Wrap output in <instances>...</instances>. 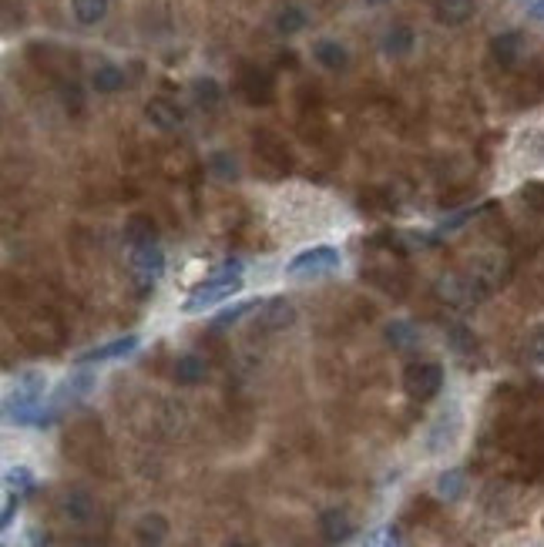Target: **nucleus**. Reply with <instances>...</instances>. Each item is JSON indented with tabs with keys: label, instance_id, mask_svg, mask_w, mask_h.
<instances>
[{
	"label": "nucleus",
	"instance_id": "ddd939ff",
	"mask_svg": "<svg viewBox=\"0 0 544 547\" xmlns=\"http://www.w3.org/2000/svg\"><path fill=\"white\" fill-rule=\"evenodd\" d=\"M313 61L319 67H326V71H347L349 67V51L340 41H330V37H323L313 44Z\"/></svg>",
	"mask_w": 544,
	"mask_h": 547
},
{
	"label": "nucleus",
	"instance_id": "7c9ffc66",
	"mask_svg": "<svg viewBox=\"0 0 544 547\" xmlns=\"http://www.w3.org/2000/svg\"><path fill=\"white\" fill-rule=\"evenodd\" d=\"M521 198L528 202L531 209H538V212H544V182H531L521 188Z\"/></svg>",
	"mask_w": 544,
	"mask_h": 547
},
{
	"label": "nucleus",
	"instance_id": "aec40b11",
	"mask_svg": "<svg viewBox=\"0 0 544 547\" xmlns=\"http://www.w3.org/2000/svg\"><path fill=\"white\" fill-rule=\"evenodd\" d=\"M124 235H128V242L132 245H151L155 242V235H158V226H155V218L151 215H132L128 222H124Z\"/></svg>",
	"mask_w": 544,
	"mask_h": 547
},
{
	"label": "nucleus",
	"instance_id": "f8f14e48",
	"mask_svg": "<svg viewBox=\"0 0 544 547\" xmlns=\"http://www.w3.org/2000/svg\"><path fill=\"white\" fill-rule=\"evenodd\" d=\"M242 94H245V101H252V105H269L272 101V81L266 71H259V67H245L242 71V81H239Z\"/></svg>",
	"mask_w": 544,
	"mask_h": 547
},
{
	"label": "nucleus",
	"instance_id": "9d476101",
	"mask_svg": "<svg viewBox=\"0 0 544 547\" xmlns=\"http://www.w3.org/2000/svg\"><path fill=\"white\" fill-rule=\"evenodd\" d=\"M491 58L500 67H514V64L524 58V34L521 31H504L491 41Z\"/></svg>",
	"mask_w": 544,
	"mask_h": 547
},
{
	"label": "nucleus",
	"instance_id": "b1692460",
	"mask_svg": "<svg viewBox=\"0 0 544 547\" xmlns=\"http://www.w3.org/2000/svg\"><path fill=\"white\" fill-rule=\"evenodd\" d=\"M306 24H309V17H306V11L296 7V4H289V7H283V11L276 14V31L286 34V37L306 31Z\"/></svg>",
	"mask_w": 544,
	"mask_h": 547
},
{
	"label": "nucleus",
	"instance_id": "dca6fc26",
	"mask_svg": "<svg viewBox=\"0 0 544 547\" xmlns=\"http://www.w3.org/2000/svg\"><path fill=\"white\" fill-rule=\"evenodd\" d=\"M413 44H417V34L410 24H393L390 31L383 34V54L387 58H407Z\"/></svg>",
	"mask_w": 544,
	"mask_h": 547
},
{
	"label": "nucleus",
	"instance_id": "4468645a",
	"mask_svg": "<svg viewBox=\"0 0 544 547\" xmlns=\"http://www.w3.org/2000/svg\"><path fill=\"white\" fill-rule=\"evenodd\" d=\"M60 511L71 524H91L94 520V501H91L88 490H68L64 501H60Z\"/></svg>",
	"mask_w": 544,
	"mask_h": 547
},
{
	"label": "nucleus",
	"instance_id": "c85d7f7f",
	"mask_svg": "<svg viewBox=\"0 0 544 547\" xmlns=\"http://www.w3.org/2000/svg\"><path fill=\"white\" fill-rule=\"evenodd\" d=\"M259 299H245V303H236L232 305V309H226V313H219V316H215V320H212V326H215V329H226V326H232V322H239L242 316H245V313H252V309H259Z\"/></svg>",
	"mask_w": 544,
	"mask_h": 547
},
{
	"label": "nucleus",
	"instance_id": "f257e3e1",
	"mask_svg": "<svg viewBox=\"0 0 544 547\" xmlns=\"http://www.w3.org/2000/svg\"><path fill=\"white\" fill-rule=\"evenodd\" d=\"M242 289V266L239 262H226L219 273H212L205 282H198L192 296L181 303V313H202V309H209V305L222 303L228 296H236Z\"/></svg>",
	"mask_w": 544,
	"mask_h": 547
},
{
	"label": "nucleus",
	"instance_id": "4be33fe9",
	"mask_svg": "<svg viewBox=\"0 0 544 547\" xmlns=\"http://www.w3.org/2000/svg\"><path fill=\"white\" fill-rule=\"evenodd\" d=\"M192 98H196L198 107L212 111V107L222 105V84H219L215 77H196V81H192Z\"/></svg>",
	"mask_w": 544,
	"mask_h": 547
},
{
	"label": "nucleus",
	"instance_id": "2eb2a0df",
	"mask_svg": "<svg viewBox=\"0 0 544 547\" xmlns=\"http://www.w3.org/2000/svg\"><path fill=\"white\" fill-rule=\"evenodd\" d=\"M256 155L266 165L276 168V171H289V168H292V162H289V155H286V145L276 135H266V131L256 135Z\"/></svg>",
	"mask_w": 544,
	"mask_h": 547
},
{
	"label": "nucleus",
	"instance_id": "a878e982",
	"mask_svg": "<svg viewBox=\"0 0 544 547\" xmlns=\"http://www.w3.org/2000/svg\"><path fill=\"white\" fill-rule=\"evenodd\" d=\"M209 171L219 178V182H236V175H239V165H236V158L226 152H215L209 158Z\"/></svg>",
	"mask_w": 544,
	"mask_h": 547
},
{
	"label": "nucleus",
	"instance_id": "39448f33",
	"mask_svg": "<svg viewBox=\"0 0 544 547\" xmlns=\"http://www.w3.org/2000/svg\"><path fill=\"white\" fill-rule=\"evenodd\" d=\"M457 437H460V410L457 407H451V410H444L434 420V426H430V433H427V450L430 454H444V450H451L453 443H457Z\"/></svg>",
	"mask_w": 544,
	"mask_h": 547
},
{
	"label": "nucleus",
	"instance_id": "7ed1b4c3",
	"mask_svg": "<svg viewBox=\"0 0 544 547\" xmlns=\"http://www.w3.org/2000/svg\"><path fill=\"white\" fill-rule=\"evenodd\" d=\"M444 386V366L440 363H410L404 369V390L410 400H434Z\"/></svg>",
	"mask_w": 544,
	"mask_h": 547
},
{
	"label": "nucleus",
	"instance_id": "f704fd0d",
	"mask_svg": "<svg viewBox=\"0 0 544 547\" xmlns=\"http://www.w3.org/2000/svg\"><path fill=\"white\" fill-rule=\"evenodd\" d=\"M531 17L544 20V0H534V4H531Z\"/></svg>",
	"mask_w": 544,
	"mask_h": 547
},
{
	"label": "nucleus",
	"instance_id": "6e6552de",
	"mask_svg": "<svg viewBox=\"0 0 544 547\" xmlns=\"http://www.w3.org/2000/svg\"><path fill=\"white\" fill-rule=\"evenodd\" d=\"M138 339L135 333L132 336H121V339H111V343H101V346H94V350L81 353L77 356V366H88V363H108V360H121V356H128V353L138 350Z\"/></svg>",
	"mask_w": 544,
	"mask_h": 547
},
{
	"label": "nucleus",
	"instance_id": "473e14b6",
	"mask_svg": "<svg viewBox=\"0 0 544 547\" xmlns=\"http://www.w3.org/2000/svg\"><path fill=\"white\" fill-rule=\"evenodd\" d=\"M17 507H20V494H7V503H4V517H0V524H4V527H11V520H14Z\"/></svg>",
	"mask_w": 544,
	"mask_h": 547
},
{
	"label": "nucleus",
	"instance_id": "e433bc0d",
	"mask_svg": "<svg viewBox=\"0 0 544 547\" xmlns=\"http://www.w3.org/2000/svg\"><path fill=\"white\" fill-rule=\"evenodd\" d=\"M226 547H245V544H226Z\"/></svg>",
	"mask_w": 544,
	"mask_h": 547
},
{
	"label": "nucleus",
	"instance_id": "f3484780",
	"mask_svg": "<svg viewBox=\"0 0 544 547\" xmlns=\"http://www.w3.org/2000/svg\"><path fill=\"white\" fill-rule=\"evenodd\" d=\"M205 373H209V363L202 356H196V353H185V356L175 360V380L181 386H196V383L205 380Z\"/></svg>",
	"mask_w": 544,
	"mask_h": 547
},
{
	"label": "nucleus",
	"instance_id": "c756f323",
	"mask_svg": "<svg viewBox=\"0 0 544 547\" xmlns=\"http://www.w3.org/2000/svg\"><path fill=\"white\" fill-rule=\"evenodd\" d=\"M528 360L544 366V326H534L528 333Z\"/></svg>",
	"mask_w": 544,
	"mask_h": 547
},
{
	"label": "nucleus",
	"instance_id": "393cba45",
	"mask_svg": "<svg viewBox=\"0 0 544 547\" xmlns=\"http://www.w3.org/2000/svg\"><path fill=\"white\" fill-rule=\"evenodd\" d=\"M168 534V524L165 517L158 514H148L138 520V537H141V544H162V537Z\"/></svg>",
	"mask_w": 544,
	"mask_h": 547
},
{
	"label": "nucleus",
	"instance_id": "2f4dec72",
	"mask_svg": "<svg viewBox=\"0 0 544 547\" xmlns=\"http://www.w3.org/2000/svg\"><path fill=\"white\" fill-rule=\"evenodd\" d=\"M451 346L457 353H468L474 350V336H470V329H464V326H451Z\"/></svg>",
	"mask_w": 544,
	"mask_h": 547
},
{
	"label": "nucleus",
	"instance_id": "72a5a7b5",
	"mask_svg": "<svg viewBox=\"0 0 544 547\" xmlns=\"http://www.w3.org/2000/svg\"><path fill=\"white\" fill-rule=\"evenodd\" d=\"M60 94H64V105L75 107V111H81V91H77V84H64Z\"/></svg>",
	"mask_w": 544,
	"mask_h": 547
},
{
	"label": "nucleus",
	"instance_id": "0eeeda50",
	"mask_svg": "<svg viewBox=\"0 0 544 547\" xmlns=\"http://www.w3.org/2000/svg\"><path fill=\"white\" fill-rule=\"evenodd\" d=\"M319 534H323L330 544H347L349 537L356 534V524H353V517H349L347 511L330 507V511L319 514Z\"/></svg>",
	"mask_w": 544,
	"mask_h": 547
},
{
	"label": "nucleus",
	"instance_id": "20e7f679",
	"mask_svg": "<svg viewBox=\"0 0 544 547\" xmlns=\"http://www.w3.org/2000/svg\"><path fill=\"white\" fill-rule=\"evenodd\" d=\"M132 273H135L138 286L141 289H148L158 282V275L165 273V252L158 249V245H135L132 249Z\"/></svg>",
	"mask_w": 544,
	"mask_h": 547
},
{
	"label": "nucleus",
	"instance_id": "bb28decb",
	"mask_svg": "<svg viewBox=\"0 0 544 547\" xmlns=\"http://www.w3.org/2000/svg\"><path fill=\"white\" fill-rule=\"evenodd\" d=\"M4 484H7V490H11V494H20V497H24V494H30V490H34V484H37V480H34V473H30L28 467H11V471L4 473Z\"/></svg>",
	"mask_w": 544,
	"mask_h": 547
},
{
	"label": "nucleus",
	"instance_id": "cd10ccee",
	"mask_svg": "<svg viewBox=\"0 0 544 547\" xmlns=\"http://www.w3.org/2000/svg\"><path fill=\"white\" fill-rule=\"evenodd\" d=\"M363 547H404V541H400V531L393 524H383V527H373L363 537Z\"/></svg>",
	"mask_w": 544,
	"mask_h": 547
},
{
	"label": "nucleus",
	"instance_id": "4c0bfd02",
	"mask_svg": "<svg viewBox=\"0 0 544 547\" xmlns=\"http://www.w3.org/2000/svg\"><path fill=\"white\" fill-rule=\"evenodd\" d=\"M531 547H544V544H531Z\"/></svg>",
	"mask_w": 544,
	"mask_h": 547
},
{
	"label": "nucleus",
	"instance_id": "1a4fd4ad",
	"mask_svg": "<svg viewBox=\"0 0 544 547\" xmlns=\"http://www.w3.org/2000/svg\"><path fill=\"white\" fill-rule=\"evenodd\" d=\"M145 118H148L158 131H175V128H181V122H185V111H181L175 101H168V98H151L148 105H145Z\"/></svg>",
	"mask_w": 544,
	"mask_h": 547
},
{
	"label": "nucleus",
	"instance_id": "f03ea898",
	"mask_svg": "<svg viewBox=\"0 0 544 547\" xmlns=\"http://www.w3.org/2000/svg\"><path fill=\"white\" fill-rule=\"evenodd\" d=\"M340 252L332 249V245H313V249H306L300 252L296 258H289L286 266V275H300V279H316V275H330L340 269Z\"/></svg>",
	"mask_w": 544,
	"mask_h": 547
},
{
	"label": "nucleus",
	"instance_id": "a211bd4d",
	"mask_svg": "<svg viewBox=\"0 0 544 547\" xmlns=\"http://www.w3.org/2000/svg\"><path fill=\"white\" fill-rule=\"evenodd\" d=\"M108 7L111 0H71V14L81 28H94L108 17Z\"/></svg>",
	"mask_w": 544,
	"mask_h": 547
},
{
	"label": "nucleus",
	"instance_id": "423d86ee",
	"mask_svg": "<svg viewBox=\"0 0 544 547\" xmlns=\"http://www.w3.org/2000/svg\"><path fill=\"white\" fill-rule=\"evenodd\" d=\"M292 322H296V305L289 303V299H283V296L259 305L256 329H262V333H283Z\"/></svg>",
	"mask_w": 544,
	"mask_h": 547
},
{
	"label": "nucleus",
	"instance_id": "6ab92c4d",
	"mask_svg": "<svg viewBox=\"0 0 544 547\" xmlns=\"http://www.w3.org/2000/svg\"><path fill=\"white\" fill-rule=\"evenodd\" d=\"M91 88L98 94H115L124 88V71L118 64H98L94 75H91Z\"/></svg>",
	"mask_w": 544,
	"mask_h": 547
},
{
	"label": "nucleus",
	"instance_id": "c9c22d12",
	"mask_svg": "<svg viewBox=\"0 0 544 547\" xmlns=\"http://www.w3.org/2000/svg\"><path fill=\"white\" fill-rule=\"evenodd\" d=\"M366 4H387V0H366Z\"/></svg>",
	"mask_w": 544,
	"mask_h": 547
},
{
	"label": "nucleus",
	"instance_id": "9b49d317",
	"mask_svg": "<svg viewBox=\"0 0 544 547\" xmlns=\"http://www.w3.org/2000/svg\"><path fill=\"white\" fill-rule=\"evenodd\" d=\"M474 14H477V0H437V7H434V17L444 28H460Z\"/></svg>",
	"mask_w": 544,
	"mask_h": 547
},
{
	"label": "nucleus",
	"instance_id": "5701e85b",
	"mask_svg": "<svg viewBox=\"0 0 544 547\" xmlns=\"http://www.w3.org/2000/svg\"><path fill=\"white\" fill-rule=\"evenodd\" d=\"M468 490V473L464 471H447L437 477V497L440 501H460Z\"/></svg>",
	"mask_w": 544,
	"mask_h": 547
},
{
	"label": "nucleus",
	"instance_id": "412c9836",
	"mask_svg": "<svg viewBox=\"0 0 544 547\" xmlns=\"http://www.w3.org/2000/svg\"><path fill=\"white\" fill-rule=\"evenodd\" d=\"M383 336H387V343H390L393 350H410V346H417V339H420L417 326H413V322H407V320L387 322Z\"/></svg>",
	"mask_w": 544,
	"mask_h": 547
}]
</instances>
